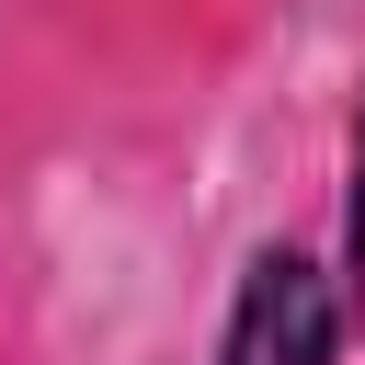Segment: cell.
<instances>
[{"label": "cell", "mask_w": 365, "mask_h": 365, "mask_svg": "<svg viewBox=\"0 0 365 365\" xmlns=\"http://www.w3.org/2000/svg\"><path fill=\"white\" fill-rule=\"evenodd\" d=\"M342 342H354V308H342L331 262H319L308 240H262V251L240 262L217 365H342Z\"/></svg>", "instance_id": "cell-1"}, {"label": "cell", "mask_w": 365, "mask_h": 365, "mask_svg": "<svg viewBox=\"0 0 365 365\" xmlns=\"http://www.w3.org/2000/svg\"><path fill=\"white\" fill-rule=\"evenodd\" d=\"M331 285L365 319V114H354V160H342V262H331Z\"/></svg>", "instance_id": "cell-2"}]
</instances>
